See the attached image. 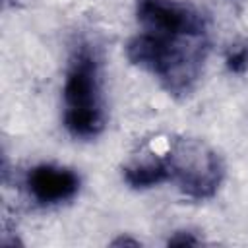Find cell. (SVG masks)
I'll use <instances>...</instances> for the list:
<instances>
[{"label": "cell", "mask_w": 248, "mask_h": 248, "mask_svg": "<svg viewBox=\"0 0 248 248\" xmlns=\"http://www.w3.org/2000/svg\"><path fill=\"white\" fill-rule=\"evenodd\" d=\"M136 17L145 33L163 37H207L205 17L180 0H138Z\"/></svg>", "instance_id": "4"}, {"label": "cell", "mask_w": 248, "mask_h": 248, "mask_svg": "<svg viewBox=\"0 0 248 248\" xmlns=\"http://www.w3.org/2000/svg\"><path fill=\"white\" fill-rule=\"evenodd\" d=\"M27 190L43 205L62 203L78 194L79 176L60 165H37L27 174Z\"/></svg>", "instance_id": "5"}, {"label": "cell", "mask_w": 248, "mask_h": 248, "mask_svg": "<svg viewBox=\"0 0 248 248\" xmlns=\"http://www.w3.org/2000/svg\"><path fill=\"white\" fill-rule=\"evenodd\" d=\"M64 126L74 138L91 140L105 128L101 103L99 62L95 52L81 45L68 66L64 79Z\"/></svg>", "instance_id": "2"}, {"label": "cell", "mask_w": 248, "mask_h": 248, "mask_svg": "<svg viewBox=\"0 0 248 248\" xmlns=\"http://www.w3.org/2000/svg\"><path fill=\"white\" fill-rule=\"evenodd\" d=\"M169 244L170 246H184V244H200V240L192 232L184 234V231H180V232H174V236L169 238Z\"/></svg>", "instance_id": "8"}, {"label": "cell", "mask_w": 248, "mask_h": 248, "mask_svg": "<svg viewBox=\"0 0 248 248\" xmlns=\"http://www.w3.org/2000/svg\"><path fill=\"white\" fill-rule=\"evenodd\" d=\"M122 176L130 188L143 190L153 188L170 180V172L165 159H147V161H134L132 165L124 167Z\"/></svg>", "instance_id": "6"}, {"label": "cell", "mask_w": 248, "mask_h": 248, "mask_svg": "<svg viewBox=\"0 0 248 248\" xmlns=\"http://www.w3.org/2000/svg\"><path fill=\"white\" fill-rule=\"evenodd\" d=\"M225 64L227 70L232 74H244L248 70V43H236L231 45V48L227 50L225 56Z\"/></svg>", "instance_id": "7"}, {"label": "cell", "mask_w": 248, "mask_h": 248, "mask_svg": "<svg viewBox=\"0 0 248 248\" xmlns=\"http://www.w3.org/2000/svg\"><path fill=\"white\" fill-rule=\"evenodd\" d=\"M205 54L207 37H163L141 31L126 45L128 60L157 76L172 95L190 93Z\"/></svg>", "instance_id": "1"}, {"label": "cell", "mask_w": 248, "mask_h": 248, "mask_svg": "<svg viewBox=\"0 0 248 248\" xmlns=\"http://www.w3.org/2000/svg\"><path fill=\"white\" fill-rule=\"evenodd\" d=\"M170 180L194 200L211 198L225 176L221 157L202 140H174L165 157Z\"/></svg>", "instance_id": "3"}]
</instances>
